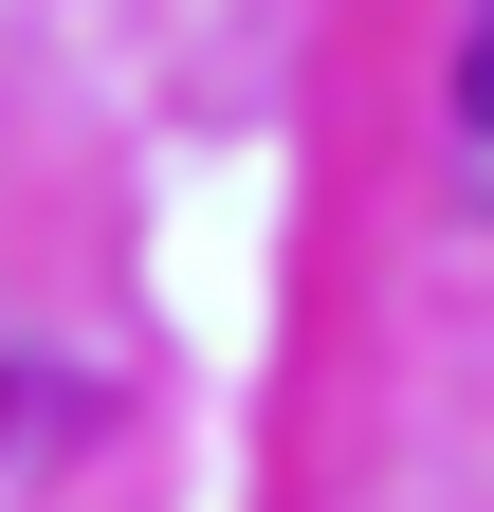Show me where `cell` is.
<instances>
[{
    "label": "cell",
    "mask_w": 494,
    "mask_h": 512,
    "mask_svg": "<svg viewBox=\"0 0 494 512\" xmlns=\"http://www.w3.org/2000/svg\"><path fill=\"white\" fill-rule=\"evenodd\" d=\"M458 128L494 147V0H476V37H458Z\"/></svg>",
    "instance_id": "6da1fadb"
}]
</instances>
